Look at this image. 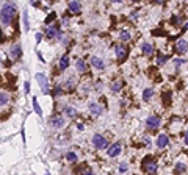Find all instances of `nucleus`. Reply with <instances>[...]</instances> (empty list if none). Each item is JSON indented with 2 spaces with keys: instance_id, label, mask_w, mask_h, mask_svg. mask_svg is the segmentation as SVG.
Segmentation results:
<instances>
[{
  "instance_id": "obj_1",
  "label": "nucleus",
  "mask_w": 188,
  "mask_h": 175,
  "mask_svg": "<svg viewBox=\"0 0 188 175\" xmlns=\"http://www.w3.org/2000/svg\"><path fill=\"white\" fill-rule=\"evenodd\" d=\"M14 16H16V7L13 3H5L0 10V21L3 25H10Z\"/></svg>"
},
{
  "instance_id": "obj_2",
  "label": "nucleus",
  "mask_w": 188,
  "mask_h": 175,
  "mask_svg": "<svg viewBox=\"0 0 188 175\" xmlns=\"http://www.w3.org/2000/svg\"><path fill=\"white\" fill-rule=\"evenodd\" d=\"M36 80H38V83H39V86H41V91L44 92V94H49V81H47V78L44 77V74H41V72H38L36 74Z\"/></svg>"
},
{
  "instance_id": "obj_3",
  "label": "nucleus",
  "mask_w": 188,
  "mask_h": 175,
  "mask_svg": "<svg viewBox=\"0 0 188 175\" xmlns=\"http://www.w3.org/2000/svg\"><path fill=\"white\" fill-rule=\"evenodd\" d=\"M143 169L149 173H155L157 172V161H154L152 158H146L143 163Z\"/></svg>"
},
{
  "instance_id": "obj_4",
  "label": "nucleus",
  "mask_w": 188,
  "mask_h": 175,
  "mask_svg": "<svg viewBox=\"0 0 188 175\" xmlns=\"http://www.w3.org/2000/svg\"><path fill=\"white\" fill-rule=\"evenodd\" d=\"M92 144H94V147H96V148H105L108 145L107 139L104 136H101V134H94L92 136Z\"/></svg>"
},
{
  "instance_id": "obj_5",
  "label": "nucleus",
  "mask_w": 188,
  "mask_h": 175,
  "mask_svg": "<svg viewBox=\"0 0 188 175\" xmlns=\"http://www.w3.org/2000/svg\"><path fill=\"white\" fill-rule=\"evenodd\" d=\"M160 124H161V119L158 117V116H149L147 119H146V125H147V128H158L160 127Z\"/></svg>"
},
{
  "instance_id": "obj_6",
  "label": "nucleus",
  "mask_w": 188,
  "mask_h": 175,
  "mask_svg": "<svg viewBox=\"0 0 188 175\" xmlns=\"http://www.w3.org/2000/svg\"><path fill=\"white\" fill-rule=\"evenodd\" d=\"M127 55H129L127 47H124V46H118V47H116V56H118L119 61H124V60L127 58Z\"/></svg>"
},
{
  "instance_id": "obj_7",
  "label": "nucleus",
  "mask_w": 188,
  "mask_h": 175,
  "mask_svg": "<svg viewBox=\"0 0 188 175\" xmlns=\"http://www.w3.org/2000/svg\"><path fill=\"white\" fill-rule=\"evenodd\" d=\"M50 125H52L53 128H63L64 119H63L61 116H53V117L50 119Z\"/></svg>"
},
{
  "instance_id": "obj_8",
  "label": "nucleus",
  "mask_w": 188,
  "mask_h": 175,
  "mask_svg": "<svg viewBox=\"0 0 188 175\" xmlns=\"http://www.w3.org/2000/svg\"><path fill=\"white\" fill-rule=\"evenodd\" d=\"M108 156H111V158H115V156H118L119 153H121V144L119 142H116V144H113L110 148H108Z\"/></svg>"
},
{
  "instance_id": "obj_9",
  "label": "nucleus",
  "mask_w": 188,
  "mask_h": 175,
  "mask_svg": "<svg viewBox=\"0 0 188 175\" xmlns=\"http://www.w3.org/2000/svg\"><path fill=\"white\" fill-rule=\"evenodd\" d=\"M168 144H169V138H168L166 134H160V136L157 138V147H158V148H165Z\"/></svg>"
},
{
  "instance_id": "obj_10",
  "label": "nucleus",
  "mask_w": 188,
  "mask_h": 175,
  "mask_svg": "<svg viewBox=\"0 0 188 175\" xmlns=\"http://www.w3.org/2000/svg\"><path fill=\"white\" fill-rule=\"evenodd\" d=\"M176 50H177V53H185L186 52V41L185 39H179L176 42Z\"/></svg>"
},
{
  "instance_id": "obj_11",
  "label": "nucleus",
  "mask_w": 188,
  "mask_h": 175,
  "mask_svg": "<svg viewBox=\"0 0 188 175\" xmlns=\"http://www.w3.org/2000/svg\"><path fill=\"white\" fill-rule=\"evenodd\" d=\"M69 11H72L74 14H78L82 11V7L80 3L77 2V0H72V2H69Z\"/></svg>"
},
{
  "instance_id": "obj_12",
  "label": "nucleus",
  "mask_w": 188,
  "mask_h": 175,
  "mask_svg": "<svg viewBox=\"0 0 188 175\" xmlns=\"http://www.w3.org/2000/svg\"><path fill=\"white\" fill-rule=\"evenodd\" d=\"M91 64L96 67V69H101V70L105 67V63H104L101 58H97V56H92V58H91Z\"/></svg>"
},
{
  "instance_id": "obj_13",
  "label": "nucleus",
  "mask_w": 188,
  "mask_h": 175,
  "mask_svg": "<svg viewBox=\"0 0 188 175\" xmlns=\"http://www.w3.org/2000/svg\"><path fill=\"white\" fill-rule=\"evenodd\" d=\"M67 66H69V55H64V56H61L58 67H60V70H66Z\"/></svg>"
},
{
  "instance_id": "obj_14",
  "label": "nucleus",
  "mask_w": 188,
  "mask_h": 175,
  "mask_svg": "<svg viewBox=\"0 0 188 175\" xmlns=\"http://www.w3.org/2000/svg\"><path fill=\"white\" fill-rule=\"evenodd\" d=\"M102 109H104V108L99 106L97 103H89V111H91L94 116H99V114L102 113Z\"/></svg>"
},
{
  "instance_id": "obj_15",
  "label": "nucleus",
  "mask_w": 188,
  "mask_h": 175,
  "mask_svg": "<svg viewBox=\"0 0 188 175\" xmlns=\"http://www.w3.org/2000/svg\"><path fill=\"white\" fill-rule=\"evenodd\" d=\"M57 32H58V25H55L53 28H46V36L49 39H53V38H57Z\"/></svg>"
},
{
  "instance_id": "obj_16",
  "label": "nucleus",
  "mask_w": 188,
  "mask_h": 175,
  "mask_svg": "<svg viewBox=\"0 0 188 175\" xmlns=\"http://www.w3.org/2000/svg\"><path fill=\"white\" fill-rule=\"evenodd\" d=\"M11 53H13V56H14V58H19V56L22 55L21 44H16V46H13V49H11Z\"/></svg>"
},
{
  "instance_id": "obj_17",
  "label": "nucleus",
  "mask_w": 188,
  "mask_h": 175,
  "mask_svg": "<svg viewBox=\"0 0 188 175\" xmlns=\"http://www.w3.org/2000/svg\"><path fill=\"white\" fill-rule=\"evenodd\" d=\"M143 53H144L146 56H151V55L154 53L152 46H151V44H143Z\"/></svg>"
},
{
  "instance_id": "obj_18",
  "label": "nucleus",
  "mask_w": 188,
  "mask_h": 175,
  "mask_svg": "<svg viewBox=\"0 0 188 175\" xmlns=\"http://www.w3.org/2000/svg\"><path fill=\"white\" fill-rule=\"evenodd\" d=\"M75 67H77L78 72H86V63H85L83 60H78L77 64H75Z\"/></svg>"
},
{
  "instance_id": "obj_19",
  "label": "nucleus",
  "mask_w": 188,
  "mask_h": 175,
  "mask_svg": "<svg viewBox=\"0 0 188 175\" xmlns=\"http://www.w3.org/2000/svg\"><path fill=\"white\" fill-rule=\"evenodd\" d=\"M32 102H33V108H35L36 114H38V116H42V111H41V106H39V103H38L36 97H32Z\"/></svg>"
},
{
  "instance_id": "obj_20",
  "label": "nucleus",
  "mask_w": 188,
  "mask_h": 175,
  "mask_svg": "<svg viewBox=\"0 0 188 175\" xmlns=\"http://www.w3.org/2000/svg\"><path fill=\"white\" fill-rule=\"evenodd\" d=\"M8 100H10V95H8L7 92H0V106L7 105V103H8Z\"/></svg>"
},
{
  "instance_id": "obj_21",
  "label": "nucleus",
  "mask_w": 188,
  "mask_h": 175,
  "mask_svg": "<svg viewBox=\"0 0 188 175\" xmlns=\"http://www.w3.org/2000/svg\"><path fill=\"white\" fill-rule=\"evenodd\" d=\"M121 88H122V81H113V83H111V91H113V92L121 91Z\"/></svg>"
},
{
  "instance_id": "obj_22",
  "label": "nucleus",
  "mask_w": 188,
  "mask_h": 175,
  "mask_svg": "<svg viewBox=\"0 0 188 175\" xmlns=\"http://www.w3.org/2000/svg\"><path fill=\"white\" fill-rule=\"evenodd\" d=\"M152 95H154V89H151V88H149V89H144V92H143V99H144V100H149Z\"/></svg>"
},
{
  "instance_id": "obj_23",
  "label": "nucleus",
  "mask_w": 188,
  "mask_h": 175,
  "mask_svg": "<svg viewBox=\"0 0 188 175\" xmlns=\"http://www.w3.org/2000/svg\"><path fill=\"white\" fill-rule=\"evenodd\" d=\"M186 170V166L183 164V163H177V166H176V173H179V172H185Z\"/></svg>"
},
{
  "instance_id": "obj_24",
  "label": "nucleus",
  "mask_w": 188,
  "mask_h": 175,
  "mask_svg": "<svg viewBox=\"0 0 188 175\" xmlns=\"http://www.w3.org/2000/svg\"><path fill=\"white\" fill-rule=\"evenodd\" d=\"M119 38H121V41H129L130 39V33H127V32H121V35H119Z\"/></svg>"
},
{
  "instance_id": "obj_25",
  "label": "nucleus",
  "mask_w": 188,
  "mask_h": 175,
  "mask_svg": "<svg viewBox=\"0 0 188 175\" xmlns=\"http://www.w3.org/2000/svg\"><path fill=\"white\" fill-rule=\"evenodd\" d=\"M64 111H66V114H67L69 117H75V116H77V113H75V109H74V108H69V106H67Z\"/></svg>"
},
{
  "instance_id": "obj_26",
  "label": "nucleus",
  "mask_w": 188,
  "mask_h": 175,
  "mask_svg": "<svg viewBox=\"0 0 188 175\" xmlns=\"http://www.w3.org/2000/svg\"><path fill=\"white\" fill-rule=\"evenodd\" d=\"M66 158H67L71 163H75V161H77V155H75L74 152H69V153L66 155Z\"/></svg>"
},
{
  "instance_id": "obj_27",
  "label": "nucleus",
  "mask_w": 188,
  "mask_h": 175,
  "mask_svg": "<svg viewBox=\"0 0 188 175\" xmlns=\"http://www.w3.org/2000/svg\"><path fill=\"white\" fill-rule=\"evenodd\" d=\"M75 172H85V173H92V170L89 169V167H78V169H75Z\"/></svg>"
},
{
  "instance_id": "obj_28",
  "label": "nucleus",
  "mask_w": 188,
  "mask_h": 175,
  "mask_svg": "<svg viewBox=\"0 0 188 175\" xmlns=\"http://www.w3.org/2000/svg\"><path fill=\"white\" fill-rule=\"evenodd\" d=\"M55 17H57V14H55V13L49 14V16H47V19H46V24H50V22H52V21L55 19Z\"/></svg>"
},
{
  "instance_id": "obj_29",
  "label": "nucleus",
  "mask_w": 188,
  "mask_h": 175,
  "mask_svg": "<svg viewBox=\"0 0 188 175\" xmlns=\"http://www.w3.org/2000/svg\"><path fill=\"white\" fill-rule=\"evenodd\" d=\"M24 24H25V30H28V14H27V11H24Z\"/></svg>"
},
{
  "instance_id": "obj_30",
  "label": "nucleus",
  "mask_w": 188,
  "mask_h": 175,
  "mask_svg": "<svg viewBox=\"0 0 188 175\" xmlns=\"http://www.w3.org/2000/svg\"><path fill=\"white\" fill-rule=\"evenodd\" d=\"M72 85H74V80H67V81H66V88H67V89H72V88H74Z\"/></svg>"
},
{
  "instance_id": "obj_31",
  "label": "nucleus",
  "mask_w": 188,
  "mask_h": 175,
  "mask_svg": "<svg viewBox=\"0 0 188 175\" xmlns=\"http://www.w3.org/2000/svg\"><path fill=\"white\" fill-rule=\"evenodd\" d=\"M127 170V164L126 163H122L121 166H119V172H126Z\"/></svg>"
},
{
  "instance_id": "obj_32",
  "label": "nucleus",
  "mask_w": 188,
  "mask_h": 175,
  "mask_svg": "<svg viewBox=\"0 0 188 175\" xmlns=\"http://www.w3.org/2000/svg\"><path fill=\"white\" fill-rule=\"evenodd\" d=\"M174 63H176V66L179 67V66H180V64H183L185 61H183V60H174Z\"/></svg>"
},
{
  "instance_id": "obj_33",
  "label": "nucleus",
  "mask_w": 188,
  "mask_h": 175,
  "mask_svg": "<svg viewBox=\"0 0 188 175\" xmlns=\"http://www.w3.org/2000/svg\"><path fill=\"white\" fill-rule=\"evenodd\" d=\"M24 86H25V94H28V92H30V83L27 81V83H25Z\"/></svg>"
},
{
  "instance_id": "obj_34",
  "label": "nucleus",
  "mask_w": 188,
  "mask_h": 175,
  "mask_svg": "<svg viewBox=\"0 0 188 175\" xmlns=\"http://www.w3.org/2000/svg\"><path fill=\"white\" fill-rule=\"evenodd\" d=\"M41 38H42V35H41V33H38V35H36V41L39 42V41H41Z\"/></svg>"
},
{
  "instance_id": "obj_35",
  "label": "nucleus",
  "mask_w": 188,
  "mask_h": 175,
  "mask_svg": "<svg viewBox=\"0 0 188 175\" xmlns=\"http://www.w3.org/2000/svg\"><path fill=\"white\" fill-rule=\"evenodd\" d=\"M155 2H158V3H161V2H163V0H155Z\"/></svg>"
},
{
  "instance_id": "obj_36",
  "label": "nucleus",
  "mask_w": 188,
  "mask_h": 175,
  "mask_svg": "<svg viewBox=\"0 0 188 175\" xmlns=\"http://www.w3.org/2000/svg\"><path fill=\"white\" fill-rule=\"evenodd\" d=\"M132 2H138V0H132Z\"/></svg>"
}]
</instances>
